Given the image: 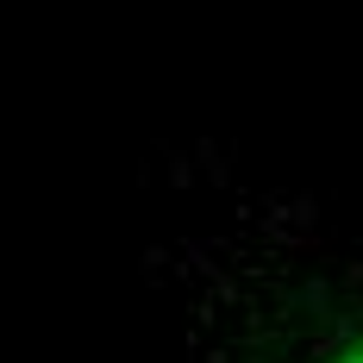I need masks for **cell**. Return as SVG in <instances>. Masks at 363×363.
Returning a JSON list of instances; mask_svg holds the SVG:
<instances>
[{"mask_svg":"<svg viewBox=\"0 0 363 363\" xmlns=\"http://www.w3.org/2000/svg\"><path fill=\"white\" fill-rule=\"evenodd\" d=\"M307 363H363V320H357V326H345V332H332Z\"/></svg>","mask_w":363,"mask_h":363,"instance_id":"6da1fadb","label":"cell"}]
</instances>
